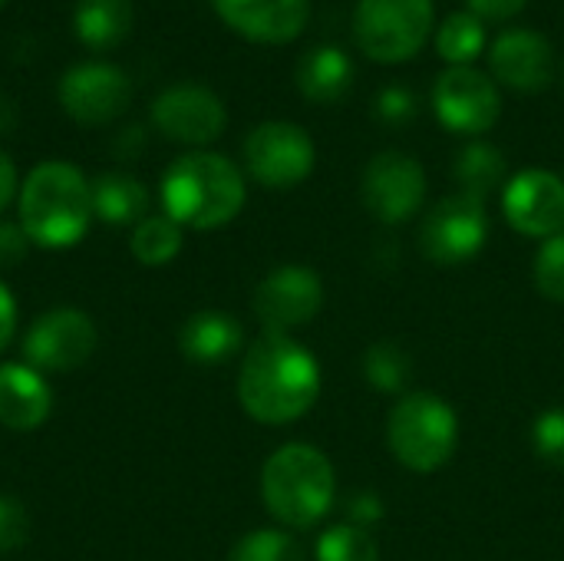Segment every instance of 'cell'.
Listing matches in <instances>:
<instances>
[{"label":"cell","instance_id":"obj_1","mask_svg":"<svg viewBox=\"0 0 564 561\" xmlns=\"http://www.w3.org/2000/svg\"><path fill=\"white\" fill-rule=\"evenodd\" d=\"M321 397L317 360L288 334L261 337L238 377V400L245 413L258 423L281 427L301 420Z\"/></svg>","mask_w":564,"mask_h":561},{"label":"cell","instance_id":"obj_2","mask_svg":"<svg viewBox=\"0 0 564 561\" xmlns=\"http://www.w3.org/2000/svg\"><path fill=\"white\" fill-rule=\"evenodd\" d=\"M245 175L218 152H188L175 159L162 179V205L175 225L221 228L245 208Z\"/></svg>","mask_w":564,"mask_h":561},{"label":"cell","instance_id":"obj_3","mask_svg":"<svg viewBox=\"0 0 564 561\" xmlns=\"http://www.w3.org/2000/svg\"><path fill=\"white\" fill-rule=\"evenodd\" d=\"M93 222V188L69 162H40L20 188V228L40 248L76 245Z\"/></svg>","mask_w":564,"mask_h":561},{"label":"cell","instance_id":"obj_4","mask_svg":"<svg viewBox=\"0 0 564 561\" xmlns=\"http://www.w3.org/2000/svg\"><path fill=\"white\" fill-rule=\"evenodd\" d=\"M334 466L311 443H288L268 456L261 470V496L268 513L288 529L317 526L334 506Z\"/></svg>","mask_w":564,"mask_h":561},{"label":"cell","instance_id":"obj_5","mask_svg":"<svg viewBox=\"0 0 564 561\" xmlns=\"http://www.w3.org/2000/svg\"><path fill=\"white\" fill-rule=\"evenodd\" d=\"M387 443L400 466L413 473H436L459 446L456 410L436 393H410L387 420Z\"/></svg>","mask_w":564,"mask_h":561},{"label":"cell","instance_id":"obj_6","mask_svg":"<svg viewBox=\"0 0 564 561\" xmlns=\"http://www.w3.org/2000/svg\"><path fill=\"white\" fill-rule=\"evenodd\" d=\"M433 17V0H357L354 40L377 63H403L430 43Z\"/></svg>","mask_w":564,"mask_h":561},{"label":"cell","instance_id":"obj_7","mask_svg":"<svg viewBox=\"0 0 564 561\" xmlns=\"http://www.w3.org/2000/svg\"><path fill=\"white\" fill-rule=\"evenodd\" d=\"M489 238V212L482 198L449 195L436 202L420 225V251L440 268L463 265L482 251Z\"/></svg>","mask_w":564,"mask_h":561},{"label":"cell","instance_id":"obj_8","mask_svg":"<svg viewBox=\"0 0 564 561\" xmlns=\"http://www.w3.org/2000/svg\"><path fill=\"white\" fill-rule=\"evenodd\" d=\"M314 142L311 136L284 119L261 122L245 139V165L254 182L264 188H294L314 172Z\"/></svg>","mask_w":564,"mask_h":561},{"label":"cell","instance_id":"obj_9","mask_svg":"<svg viewBox=\"0 0 564 561\" xmlns=\"http://www.w3.org/2000/svg\"><path fill=\"white\" fill-rule=\"evenodd\" d=\"M436 119L459 136H482L502 116V96L489 73L476 66H449L433 86Z\"/></svg>","mask_w":564,"mask_h":561},{"label":"cell","instance_id":"obj_10","mask_svg":"<svg viewBox=\"0 0 564 561\" xmlns=\"http://www.w3.org/2000/svg\"><path fill=\"white\" fill-rule=\"evenodd\" d=\"M360 195L367 212L383 225L410 222L426 202V172L406 152H380L367 162Z\"/></svg>","mask_w":564,"mask_h":561},{"label":"cell","instance_id":"obj_11","mask_svg":"<svg viewBox=\"0 0 564 561\" xmlns=\"http://www.w3.org/2000/svg\"><path fill=\"white\" fill-rule=\"evenodd\" d=\"M59 106L79 126H102L119 119L132 103V83L116 63L86 60L63 73Z\"/></svg>","mask_w":564,"mask_h":561},{"label":"cell","instance_id":"obj_12","mask_svg":"<svg viewBox=\"0 0 564 561\" xmlns=\"http://www.w3.org/2000/svg\"><path fill=\"white\" fill-rule=\"evenodd\" d=\"M155 129L182 145H208L228 126V109L215 89L198 83H175L152 103Z\"/></svg>","mask_w":564,"mask_h":561},{"label":"cell","instance_id":"obj_13","mask_svg":"<svg viewBox=\"0 0 564 561\" xmlns=\"http://www.w3.org/2000/svg\"><path fill=\"white\" fill-rule=\"evenodd\" d=\"M324 308V281L304 265L271 271L254 291V314L268 334H288L311 324Z\"/></svg>","mask_w":564,"mask_h":561},{"label":"cell","instance_id":"obj_14","mask_svg":"<svg viewBox=\"0 0 564 561\" xmlns=\"http://www.w3.org/2000/svg\"><path fill=\"white\" fill-rule=\"evenodd\" d=\"M96 350V324L76 308H59L36 317L23 337V357L33 370H73Z\"/></svg>","mask_w":564,"mask_h":561},{"label":"cell","instance_id":"obj_15","mask_svg":"<svg viewBox=\"0 0 564 561\" xmlns=\"http://www.w3.org/2000/svg\"><path fill=\"white\" fill-rule=\"evenodd\" d=\"M502 212L525 238L564 235V179L549 169H522L502 188Z\"/></svg>","mask_w":564,"mask_h":561},{"label":"cell","instance_id":"obj_16","mask_svg":"<svg viewBox=\"0 0 564 561\" xmlns=\"http://www.w3.org/2000/svg\"><path fill=\"white\" fill-rule=\"evenodd\" d=\"M489 69L516 93H539L555 79V50L545 33L512 26L489 46Z\"/></svg>","mask_w":564,"mask_h":561},{"label":"cell","instance_id":"obj_17","mask_svg":"<svg viewBox=\"0 0 564 561\" xmlns=\"http://www.w3.org/2000/svg\"><path fill=\"white\" fill-rule=\"evenodd\" d=\"M225 26L254 43H291L304 33L311 0H212Z\"/></svg>","mask_w":564,"mask_h":561},{"label":"cell","instance_id":"obj_18","mask_svg":"<svg viewBox=\"0 0 564 561\" xmlns=\"http://www.w3.org/2000/svg\"><path fill=\"white\" fill-rule=\"evenodd\" d=\"M53 407L50 384L30 364L0 367V423L7 430H36Z\"/></svg>","mask_w":564,"mask_h":561},{"label":"cell","instance_id":"obj_19","mask_svg":"<svg viewBox=\"0 0 564 561\" xmlns=\"http://www.w3.org/2000/svg\"><path fill=\"white\" fill-rule=\"evenodd\" d=\"M241 341V324L225 311H198L178 331V347L195 364H221L238 354Z\"/></svg>","mask_w":564,"mask_h":561},{"label":"cell","instance_id":"obj_20","mask_svg":"<svg viewBox=\"0 0 564 561\" xmlns=\"http://www.w3.org/2000/svg\"><path fill=\"white\" fill-rule=\"evenodd\" d=\"M135 23L132 0H76L73 7V33L86 50H116L126 43Z\"/></svg>","mask_w":564,"mask_h":561},{"label":"cell","instance_id":"obj_21","mask_svg":"<svg viewBox=\"0 0 564 561\" xmlns=\"http://www.w3.org/2000/svg\"><path fill=\"white\" fill-rule=\"evenodd\" d=\"M294 83L311 103H337L354 83V63L340 46H314L297 60Z\"/></svg>","mask_w":564,"mask_h":561},{"label":"cell","instance_id":"obj_22","mask_svg":"<svg viewBox=\"0 0 564 561\" xmlns=\"http://www.w3.org/2000/svg\"><path fill=\"white\" fill-rule=\"evenodd\" d=\"M93 188V215L102 218L106 225H139L149 212V188L122 172H106L96 182H89Z\"/></svg>","mask_w":564,"mask_h":561},{"label":"cell","instance_id":"obj_23","mask_svg":"<svg viewBox=\"0 0 564 561\" xmlns=\"http://www.w3.org/2000/svg\"><path fill=\"white\" fill-rule=\"evenodd\" d=\"M453 179L459 182L463 195L482 198L489 192H496L499 185H506V155L492 145V142H469L453 165Z\"/></svg>","mask_w":564,"mask_h":561},{"label":"cell","instance_id":"obj_24","mask_svg":"<svg viewBox=\"0 0 564 561\" xmlns=\"http://www.w3.org/2000/svg\"><path fill=\"white\" fill-rule=\"evenodd\" d=\"M486 50V20L473 10H453L436 26V53L449 66H473V60Z\"/></svg>","mask_w":564,"mask_h":561},{"label":"cell","instance_id":"obj_25","mask_svg":"<svg viewBox=\"0 0 564 561\" xmlns=\"http://www.w3.org/2000/svg\"><path fill=\"white\" fill-rule=\"evenodd\" d=\"M132 255L135 261L159 268L169 265L182 251V225H175L169 215H145L132 231Z\"/></svg>","mask_w":564,"mask_h":561},{"label":"cell","instance_id":"obj_26","mask_svg":"<svg viewBox=\"0 0 564 561\" xmlns=\"http://www.w3.org/2000/svg\"><path fill=\"white\" fill-rule=\"evenodd\" d=\"M410 370H413L410 354L393 341H380L364 354V377L380 393H400L410 380Z\"/></svg>","mask_w":564,"mask_h":561},{"label":"cell","instance_id":"obj_27","mask_svg":"<svg viewBox=\"0 0 564 561\" xmlns=\"http://www.w3.org/2000/svg\"><path fill=\"white\" fill-rule=\"evenodd\" d=\"M317 561H380V546L360 526H334L317 539Z\"/></svg>","mask_w":564,"mask_h":561},{"label":"cell","instance_id":"obj_28","mask_svg":"<svg viewBox=\"0 0 564 561\" xmlns=\"http://www.w3.org/2000/svg\"><path fill=\"white\" fill-rule=\"evenodd\" d=\"M231 561H307L301 542L281 529H254L235 549Z\"/></svg>","mask_w":564,"mask_h":561},{"label":"cell","instance_id":"obj_29","mask_svg":"<svg viewBox=\"0 0 564 561\" xmlns=\"http://www.w3.org/2000/svg\"><path fill=\"white\" fill-rule=\"evenodd\" d=\"M532 278L542 298L564 304V235L542 241L532 261Z\"/></svg>","mask_w":564,"mask_h":561},{"label":"cell","instance_id":"obj_30","mask_svg":"<svg viewBox=\"0 0 564 561\" xmlns=\"http://www.w3.org/2000/svg\"><path fill=\"white\" fill-rule=\"evenodd\" d=\"M532 450L542 463L564 470V407H549L532 423Z\"/></svg>","mask_w":564,"mask_h":561},{"label":"cell","instance_id":"obj_31","mask_svg":"<svg viewBox=\"0 0 564 561\" xmlns=\"http://www.w3.org/2000/svg\"><path fill=\"white\" fill-rule=\"evenodd\" d=\"M373 112L387 126H403V122H410L416 116V96H413L410 86H400V83L383 86L377 93V99H373Z\"/></svg>","mask_w":564,"mask_h":561},{"label":"cell","instance_id":"obj_32","mask_svg":"<svg viewBox=\"0 0 564 561\" xmlns=\"http://www.w3.org/2000/svg\"><path fill=\"white\" fill-rule=\"evenodd\" d=\"M30 539V516L20 499L0 496V552H13Z\"/></svg>","mask_w":564,"mask_h":561},{"label":"cell","instance_id":"obj_33","mask_svg":"<svg viewBox=\"0 0 564 561\" xmlns=\"http://www.w3.org/2000/svg\"><path fill=\"white\" fill-rule=\"evenodd\" d=\"M26 231L13 222H0V268H13L26 258Z\"/></svg>","mask_w":564,"mask_h":561},{"label":"cell","instance_id":"obj_34","mask_svg":"<svg viewBox=\"0 0 564 561\" xmlns=\"http://www.w3.org/2000/svg\"><path fill=\"white\" fill-rule=\"evenodd\" d=\"M347 519H350V526H360V529L380 522L383 519V499L373 493H354L347 499Z\"/></svg>","mask_w":564,"mask_h":561},{"label":"cell","instance_id":"obj_35","mask_svg":"<svg viewBox=\"0 0 564 561\" xmlns=\"http://www.w3.org/2000/svg\"><path fill=\"white\" fill-rule=\"evenodd\" d=\"M466 3L486 23H506V20L519 17L529 0H466Z\"/></svg>","mask_w":564,"mask_h":561},{"label":"cell","instance_id":"obj_36","mask_svg":"<svg viewBox=\"0 0 564 561\" xmlns=\"http://www.w3.org/2000/svg\"><path fill=\"white\" fill-rule=\"evenodd\" d=\"M13 331H17V304L10 291L0 284V350L13 341Z\"/></svg>","mask_w":564,"mask_h":561},{"label":"cell","instance_id":"obj_37","mask_svg":"<svg viewBox=\"0 0 564 561\" xmlns=\"http://www.w3.org/2000/svg\"><path fill=\"white\" fill-rule=\"evenodd\" d=\"M13 192H17V169H13V162H10V155L0 149V212L10 205V198H13Z\"/></svg>","mask_w":564,"mask_h":561},{"label":"cell","instance_id":"obj_38","mask_svg":"<svg viewBox=\"0 0 564 561\" xmlns=\"http://www.w3.org/2000/svg\"><path fill=\"white\" fill-rule=\"evenodd\" d=\"M13 122H17L13 103L0 93V136H3V132H10V129H13Z\"/></svg>","mask_w":564,"mask_h":561},{"label":"cell","instance_id":"obj_39","mask_svg":"<svg viewBox=\"0 0 564 561\" xmlns=\"http://www.w3.org/2000/svg\"><path fill=\"white\" fill-rule=\"evenodd\" d=\"M139 136H142L139 129H126V132H122V139L116 142V149H119V155H126V152L132 155V149H129V145H142V139H139Z\"/></svg>","mask_w":564,"mask_h":561},{"label":"cell","instance_id":"obj_40","mask_svg":"<svg viewBox=\"0 0 564 561\" xmlns=\"http://www.w3.org/2000/svg\"><path fill=\"white\" fill-rule=\"evenodd\" d=\"M3 3H7V0H0V7H3Z\"/></svg>","mask_w":564,"mask_h":561}]
</instances>
